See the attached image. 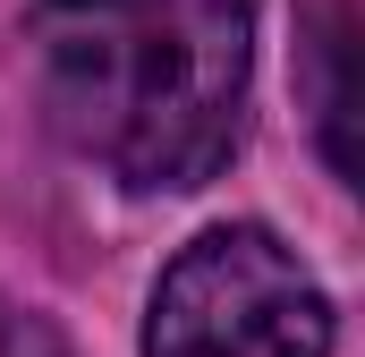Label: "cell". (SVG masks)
Returning a JSON list of instances; mask_svg holds the SVG:
<instances>
[{
    "label": "cell",
    "mask_w": 365,
    "mask_h": 357,
    "mask_svg": "<svg viewBox=\"0 0 365 357\" xmlns=\"http://www.w3.org/2000/svg\"><path fill=\"white\" fill-rule=\"evenodd\" d=\"M26 34L51 128L119 187L179 196L238 154L255 0H34Z\"/></svg>",
    "instance_id": "cell-1"
},
{
    "label": "cell",
    "mask_w": 365,
    "mask_h": 357,
    "mask_svg": "<svg viewBox=\"0 0 365 357\" xmlns=\"http://www.w3.org/2000/svg\"><path fill=\"white\" fill-rule=\"evenodd\" d=\"M145 357H331V298L264 221H221L153 281Z\"/></svg>",
    "instance_id": "cell-2"
},
{
    "label": "cell",
    "mask_w": 365,
    "mask_h": 357,
    "mask_svg": "<svg viewBox=\"0 0 365 357\" xmlns=\"http://www.w3.org/2000/svg\"><path fill=\"white\" fill-rule=\"evenodd\" d=\"M0 357H60V341H51L43 323H26V315L0 306Z\"/></svg>",
    "instance_id": "cell-3"
}]
</instances>
